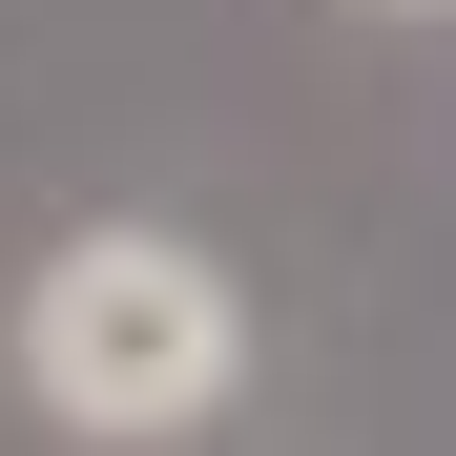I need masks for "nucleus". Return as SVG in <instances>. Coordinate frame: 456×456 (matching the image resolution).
Here are the masks:
<instances>
[{"label":"nucleus","mask_w":456,"mask_h":456,"mask_svg":"<svg viewBox=\"0 0 456 456\" xmlns=\"http://www.w3.org/2000/svg\"><path fill=\"white\" fill-rule=\"evenodd\" d=\"M228 373H249V290L187 228H62L21 270V395L62 436H187L228 415Z\"/></svg>","instance_id":"nucleus-1"},{"label":"nucleus","mask_w":456,"mask_h":456,"mask_svg":"<svg viewBox=\"0 0 456 456\" xmlns=\"http://www.w3.org/2000/svg\"><path fill=\"white\" fill-rule=\"evenodd\" d=\"M415 21H456V0H415Z\"/></svg>","instance_id":"nucleus-2"}]
</instances>
